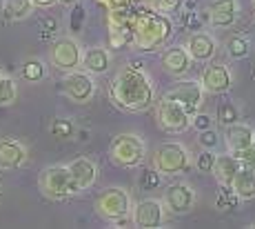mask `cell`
I'll list each match as a JSON object with an SVG mask.
<instances>
[{"label":"cell","instance_id":"cell-1","mask_svg":"<svg viewBox=\"0 0 255 229\" xmlns=\"http://www.w3.org/2000/svg\"><path fill=\"white\" fill-rule=\"evenodd\" d=\"M109 98L122 111H144L155 102L153 80L144 74V69L127 67L111 80Z\"/></svg>","mask_w":255,"mask_h":229},{"label":"cell","instance_id":"cell-2","mask_svg":"<svg viewBox=\"0 0 255 229\" xmlns=\"http://www.w3.org/2000/svg\"><path fill=\"white\" fill-rule=\"evenodd\" d=\"M133 47L140 51H160L164 49L166 40L173 36V20L166 13H160L158 9L142 2L140 7H133Z\"/></svg>","mask_w":255,"mask_h":229},{"label":"cell","instance_id":"cell-3","mask_svg":"<svg viewBox=\"0 0 255 229\" xmlns=\"http://www.w3.org/2000/svg\"><path fill=\"white\" fill-rule=\"evenodd\" d=\"M38 189L42 192V196L49 201H65V198L80 194V189L76 187L69 172V165H51L45 167L38 176Z\"/></svg>","mask_w":255,"mask_h":229},{"label":"cell","instance_id":"cell-4","mask_svg":"<svg viewBox=\"0 0 255 229\" xmlns=\"http://www.w3.org/2000/svg\"><path fill=\"white\" fill-rule=\"evenodd\" d=\"M151 160H153V167L158 169L162 176H180V174L189 172V167H191L189 149H186L182 143H175V140L160 143L158 147L153 149Z\"/></svg>","mask_w":255,"mask_h":229},{"label":"cell","instance_id":"cell-5","mask_svg":"<svg viewBox=\"0 0 255 229\" xmlns=\"http://www.w3.org/2000/svg\"><path fill=\"white\" fill-rule=\"evenodd\" d=\"M146 158V145L135 134H118L109 145V160L116 167H138Z\"/></svg>","mask_w":255,"mask_h":229},{"label":"cell","instance_id":"cell-6","mask_svg":"<svg viewBox=\"0 0 255 229\" xmlns=\"http://www.w3.org/2000/svg\"><path fill=\"white\" fill-rule=\"evenodd\" d=\"M131 209H133V203H131V194L122 187H109L96 198V214L102 218V221H120V218L131 216Z\"/></svg>","mask_w":255,"mask_h":229},{"label":"cell","instance_id":"cell-7","mask_svg":"<svg viewBox=\"0 0 255 229\" xmlns=\"http://www.w3.org/2000/svg\"><path fill=\"white\" fill-rule=\"evenodd\" d=\"M62 94L67 96L71 102L76 105H87L93 100L96 96V80L93 74L85 69H73V71H65V78L60 80Z\"/></svg>","mask_w":255,"mask_h":229},{"label":"cell","instance_id":"cell-8","mask_svg":"<svg viewBox=\"0 0 255 229\" xmlns=\"http://www.w3.org/2000/svg\"><path fill=\"white\" fill-rule=\"evenodd\" d=\"M155 120H158L160 129L169 131V134H182L191 127V114L182 105H178L166 96L155 105Z\"/></svg>","mask_w":255,"mask_h":229},{"label":"cell","instance_id":"cell-9","mask_svg":"<svg viewBox=\"0 0 255 229\" xmlns=\"http://www.w3.org/2000/svg\"><path fill=\"white\" fill-rule=\"evenodd\" d=\"M49 60L56 69L60 71H73L82 65V47L78 45V40L65 36L58 38L49 49Z\"/></svg>","mask_w":255,"mask_h":229},{"label":"cell","instance_id":"cell-10","mask_svg":"<svg viewBox=\"0 0 255 229\" xmlns=\"http://www.w3.org/2000/svg\"><path fill=\"white\" fill-rule=\"evenodd\" d=\"M164 203L158 201V198H146V201H140L138 205H133L131 209V221H133V227L140 229H158L164 225Z\"/></svg>","mask_w":255,"mask_h":229},{"label":"cell","instance_id":"cell-11","mask_svg":"<svg viewBox=\"0 0 255 229\" xmlns=\"http://www.w3.org/2000/svg\"><path fill=\"white\" fill-rule=\"evenodd\" d=\"M166 98L182 105L184 109L193 116L195 111H200V105H202V100H204V87H202V82H198V80H182L171 91H166Z\"/></svg>","mask_w":255,"mask_h":229},{"label":"cell","instance_id":"cell-12","mask_svg":"<svg viewBox=\"0 0 255 229\" xmlns=\"http://www.w3.org/2000/svg\"><path fill=\"white\" fill-rule=\"evenodd\" d=\"M200 82H202L204 91L207 94H227L233 87V74L227 65L222 62H209L202 69V76H200Z\"/></svg>","mask_w":255,"mask_h":229},{"label":"cell","instance_id":"cell-13","mask_svg":"<svg viewBox=\"0 0 255 229\" xmlns=\"http://www.w3.org/2000/svg\"><path fill=\"white\" fill-rule=\"evenodd\" d=\"M162 203L171 214H186L195 205V192L189 183H173L166 187Z\"/></svg>","mask_w":255,"mask_h":229},{"label":"cell","instance_id":"cell-14","mask_svg":"<svg viewBox=\"0 0 255 229\" xmlns=\"http://www.w3.org/2000/svg\"><path fill=\"white\" fill-rule=\"evenodd\" d=\"M238 11H240L238 0H211V2L207 4L209 25L220 27V29L233 27L235 20H238Z\"/></svg>","mask_w":255,"mask_h":229},{"label":"cell","instance_id":"cell-15","mask_svg":"<svg viewBox=\"0 0 255 229\" xmlns=\"http://www.w3.org/2000/svg\"><path fill=\"white\" fill-rule=\"evenodd\" d=\"M191 65H193V58L186 51V47L171 45V47H164L162 49V69L169 76H173V78L184 76L186 71L191 69Z\"/></svg>","mask_w":255,"mask_h":229},{"label":"cell","instance_id":"cell-16","mask_svg":"<svg viewBox=\"0 0 255 229\" xmlns=\"http://www.w3.org/2000/svg\"><path fill=\"white\" fill-rule=\"evenodd\" d=\"M186 51L191 53V58L198 62H209L213 60V56L218 53V42L211 36L209 31H193L189 38H186Z\"/></svg>","mask_w":255,"mask_h":229},{"label":"cell","instance_id":"cell-17","mask_svg":"<svg viewBox=\"0 0 255 229\" xmlns=\"http://www.w3.org/2000/svg\"><path fill=\"white\" fill-rule=\"evenodd\" d=\"M27 163V147L18 138H0V169H18Z\"/></svg>","mask_w":255,"mask_h":229},{"label":"cell","instance_id":"cell-18","mask_svg":"<svg viewBox=\"0 0 255 229\" xmlns=\"http://www.w3.org/2000/svg\"><path fill=\"white\" fill-rule=\"evenodd\" d=\"M69 172H71V178L76 183V187L80 192H87L96 185L98 180V165L93 163L91 158H76L69 163Z\"/></svg>","mask_w":255,"mask_h":229},{"label":"cell","instance_id":"cell-19","mask_svg":"<svg viewBox=\"0 0 255 229\" xmlns=\"http://www.w3.org/2000/svg\"><path fill=\"white\" fill-rule=\"evenodd\" d=\"M224 143H227V149L231 154L240 152V149H247L253 145V127H249L247 123H233L229 127H224Z\"/></svg>","mask_w":255,"mask_h":229},{"label":"cell","instance_id":"cell-20","mask_svg":"<svg viewBox=\"0 0 255 229\" xmlns=\"http://www.w3.org/2000/svg\"><path fill=\"white\" fill-rule=\"evenodd\" d=\"M82 69L89 71L93 76H102L109 71L111 67V53L107 47H89L87 51H82Z\"/></svg>","mask_w":255,"mask_h":229},{"label":"cell","instance_id":"cell-21","mask_svg":"<svg viewBox=\"0 0 255 229\" xmlns=\"http://www.w3.org/2000/svg\"><path fill=\"white\" fill-rule=\"evenodd\" d=\"M240 167H242V160L238 158V156H233L231 152L227 154H220L218 158H215V167H213V176L218 180L220 185H224V187H231L235 174L240 172Z\"/></svg>","mask_w":255,"mask_h":229},{"label":"cell","instance_id":"cell-22","mask_svg":"<svg viewBox=\"0 0 255 229\" xmlns=\"http://www.w3.org/2000/svg\"><path fill=\"white\" fill-rule=\"evenodd\" d=\"M231 189L242 198V201H251V198H255V169L242 165L240 172L235 174Z\"/></svg>","mask_w":255,"mask_h":229},{"label":"cell","instance_id":"cell-23","mask_svg":"<svg viewBox=\"0 0 255 229\" xmlns=\"http://www.w3.org/2000/svg\"><path fill=\"white\" fill-rule=\"evenodd\" d=\"M33 7H36V4H33L31 0H2V13H4V18L11 22L29 18L33 13Z\"/></svg>","mask_w":255,"mask_h":229},{"label":"cell","instance_id":"cell-24","mask_svg":"<svg viewBox=\"0 0 255 229\" xmlns=\"http://www.w3.org/2000/svg\"><path fill=\"white\" fill-rule=\"evenodd\" d=\"M227 53L233 60H242V58H247L249 53H251V40H249L247 36L235 33V36H231L227 40Z\"/></svg>","mask_w":255,"mask_h":229},{"label":"cell","instance_id":"cell-25","mask_svg":"<svg viewBox=\"0 0 255 229\" xmlns=\"http://www.w3.org/2000/svg\"><path fill=\"white\" fill-rule=\"evenodd\" d=\"M20 74L24 80H29V82H40V80H45V76H47V67H45V62L38 60V58H29V60L22 62Z\"/></svg>","mask_w":255,"mask_h":229},{"label":"cell","instance_id":"cell-26","mask_svg":"<svg viewBox=\"0 0 255 229\" xmlns=\"http://www.w3.org/2000/svg\"><path fill=\"white\" fill-rule=\"evenodd\" d=\"M18 98V85L11 76L0 71V107H7Z\"/></svg>","mask_w":255,"mask_h":229},{"label":"cell","instance_id":"cell-27","mask_svg":"<svg viewBox=\"0 0 255 229\" xmlns=\"http://www.w3.org/2000/svg\"><path fill=\"white\" fill-rule=\"evenodd\" d=\"M215 118H218V123L222 125V127H229V125L238 123L240 120V109L238 105H235L233 100H224L218 105V111H215Z\"/></svg>","mask_w":255,"mask_h":229},{"label":"cell","instance_id":"cell-28","mask_svg":"<svg viewBox=\"0 0 255 229\" xmlns=\"http://www.w3.org/2000/svg\"><path fill=\"white\" fill-rule=\"evenodd\" d=\"M240 203H242V198H240L231 187H224V185H222V189L218 192V196H215V209H218V212H229V209H235Z\"/></svg>","mask_w":255,"mask_h":229},{"label":"cell","instance_id":"cell-29","mask_svg":"<svg viewBox=\"0 0 255 229\" xmlns=\"http://www.w3.org/2000/svg\"><path fill=\"white\" fill-rule=\"evenodd\" d=\"M160 183H162V174L158 172V169H144V172L140 174L138 178V187L142 192H153V189L160 187Z\"/></svg>","mask_w":255,"mask_h":229},{"label":"cell","instance_id":"cell-30","mask_svg":"<svg viewBox=\"0 0 255 229\" xmlns=\"http://www.w3.org/2000/svg\"><path fill=\"white\" fill-rule=\"evenodd\" d=\"M215 158H218V156L213 154V149H202V152L195 156V169H198L200 174H213Z\"/></svg>","mask_w":255,"mask_h":229},{"label":"cell","instance_id":"cell-31","mask_svg":"<svg viewBox=\"0 0 255 229\" xmlns=\"http://www.w3.org/2000/svg\"><path fill=\"white\" fill-rule=\"evenodd\" d=\"M51 134L56 138H71L76 134V125L71 123L69 118H58L51 123Z\"/></svg>","mask_w":255,"mask_h":229},{"label":"cell","instance_id":"cell-32","mask_svg":"<svg viewBox=\"0 0 255 229\" xmlns=\"http://www.w3.org/2000/svg\"><path fill=\"white\" fill-rule=\"evenodd\" d=\"M198 143L202 149H218L220 147V131H215L213 127L198 131Z\"/></svg>","mask_w":255,"mask_h":229},{"label":"cell","instance_id":"cell-33","mask_svg":"<svg viewBox=\"0 0 255 229\" xmlns=\"http://www.w3.org/2000/svg\"><path fill=\"white\" fill-rule=\"evenodd\" d=\"M87 20V9L82 7L80 2H76L71 7V13H69V29L71 31H80L82 25H85Z\"/></svg>","mask_w":255,"mask_h":229},{"label":"cell","instance_id":"cell-34","mask_svg":"<svg viewBox=\"0 0 255 229\" xmlns=\"http://www.w3.org/2000/svg\"><path fill=\"white\" fill-rule=\"evenodd\" d=\"M184 7V0H158L153 4V9H158L160 13H166V16H175L180 13Z\"/></svg>","mask_w":255,"mask_h":229},{"label":"cell","instance_id":"cell-35","mask_svg":"<svg viewBox=\"0 0 255 229\" xmlns=\"http://www.w3.org/2000/svg\"><path fill=\"white\" fill-rule=\"evenodd\" d=\"M213 116L211 114H204V111H195L193 116H191V127L195 131H204V129H211L213 127Z\"/></svg>","mask_w":255,"mask_h":229},{"label":"cell","instance_id":"cell-36","mask_svg":"<svg viewBox=\"0 0 255 229\" xmlns=\"http://www.w3.org/2000/svg\"><path fill=\"white\" fill-rule=\"evenodd\" d=\"M233 156H238V158L242 160V165L255 169V147H253V145H251V147H247V149H240V152H235Z\"/></svg>","mask_w":255,"mask_h":229},{"label":"cell","instance_id":"cell-37","mask_svg":"<svg viewBox=\"0 0 255 229\" xmlns=\"http://www.w3.org/2000/svg\"><path fill=\"white\" fill-rule=\"evenodd\" d=\"M40 27H42V31H45V33H40V38H49L51 33L58 31V20H53V18H42Z\"/></svg>","mask_w":255,"mask_h":229},{"label":"cell","instance_id":"cell-38","mask_svg":"<svg viewBox=\"0 0 255 229\" xmlns=\"http://www.w3.org/2000/svg\"><path fill=\"white\" fill-rule=\"evenodd\" d=\"M31 2L40 9H49V7H53V4H58V0H31Z\"/></svg>","mask_w":255,"mask_h":229},{"label":"cell","instance_id":"cell-39","mask_svg":"<svg viewBox=\"0 0 255 229\" xmlns=\"http://www.w3.org/2000/svg\"><path fill=\"white\" fill-rule=\"evenodd\" d=\"M58 2L62 4V7H73L76 2H80V0H58Z\"/></svg>","mask_w":255,"mask_h":229},{"label":"cell","instance_id":"cell-40","mask_svg":"<svg viewBox=\"0 0 255 229\" xmlns=\"http://www.w3.org/2000/svg\"><path fill=\"white\" fill-rule=\"evenodd\" d=\"M129 67H133V69H144L142 60H133V62H129Z\"/></svg>","mask_w":255,"mask_h":229},{"label":"cell","instance_id":"cell-41","mask_svg":"<svg viewBox=\"0 0 255 229\" xmlns=\"http://www.w3.org/2000/svg\"><path fill=\"white\" fill-rule=\"evenodd\" d=\"M96 2H98V4H102L105 9H109V7H111V0H96Z\"/></svg>","mask_w":255,"mask_h":229},{"label":"cell","instance_id":"cell-42","mask_svg":"<svg viewBox=\"0 0 255 229\" xmlns=\"http://www.w3.org/2000/svg\"><path fill=\"white\" fill-rule=\"evenodd\" d=\"M140 2H144V4H149V7H153V4L158 2V0H140Z\"/></svg>","mask_w":255,"mask_h":229},{"label":"cell","instance_id":"cell-43","mask_svg":"<svg viewBox=\"0 0 255 229\" xmlns=\"http://www.w3.org/2000/svg\"><path fill=\"white\" fill-rule=\"evenodd\" d=\"M253 147H255V131H253Z\"/></svg>","mask_w":255,"mask_h":229},{"label":"cell","instance_id":"cell-44","mask_svg":"<svg viewBox=\"0 0 255 229\" xmlns=\"http://www.w3.org/2000/svg\"><path fill=\"white\" fill-rule=\"evenodd\" d=\"M253 22H255V13H253Z\"/></svg>","mask_w":255,"mask_h":229},{"label":"cell","instance_id":"cell-45","mask_svg":"<svg viewBox=\"0 0 255 229\" xmlns=\"http://www.w3.org/2000/svg\"><path fill=\"white\" fill-rule=\"evenodd\" d=\"M253 4H255V0H253Z\"/></svg>","mask_w":255,"mask_h":229}]
</instances>
